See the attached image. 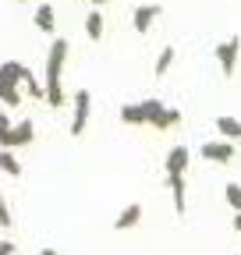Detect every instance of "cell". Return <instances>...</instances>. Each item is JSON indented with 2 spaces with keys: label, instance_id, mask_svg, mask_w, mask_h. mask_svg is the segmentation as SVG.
Segmentation results:
<instances>
[{
  "label": "cell",
  "instance_id": "6da1fadb",
  "mask_svg": "<svg viewBox=\"0 0 241 255\" xmlns=\"http://www.w3.org/2000/svg\"><path fill=\"white\" fill-rule=\"evenodd\" d=\"M64 64H68V39H57V36H53L50 53H46V78H43V100H46L53 110H60V107L68 103V92H64V85H60Z\"/></svg>",
  "mask_w": 241,
  "mask_h": 255
},
{
  "label": "cell",
  "instance_id": "7a4b0ae2",
  "mask_svg": "<svg viewBox=\"0 0 241 255\" xmlns=\"http://www.w3.org/2000/svg\"><path fill=\"white\" fill-rule=\"evenodd\" d=\"M89 114H93V96H89V89H78V92L71 96V128H68L75 138H82V135H85V128H89Z\"/></svg>",
  "mask_w": 241,
  "mask_h": 255
},
{
  "label": "cell",
  "instance_id": "3957f363",
  "mask_svg": "<svg viewBox=\"0 0 241 255\" xmlns=\"http://www.w3.org/2000/svg\"><path fill=\"white\" fill-rule=\"evenodd\" d=\"M202 159L206 163H231V159L238 156L234 142H224V138H213V142H202Z\"/></svg>",
  "mask_w": 241,
  "mask_h": 255
},
{
  "label": "cell",
  "instance_id": "277c9868",
  "mask_svg": "<svg viewBox=\"0 0 241 255\" xmlns=\"http://www.w3.org/2000/svg\"><path fill=\"white\" fill-rule=\"evenodd\" d=\"M238 53H241V39L238 36H231L227 43H220L217 46V60H220V71L231 78L234 71H238Z\"/></svg>",
  "mask_w": 241,
  "mask_h": 255
},
{
  "label": "cell",
  "instance_id": "5b68a950",
  "mask_svg": "<svg viewBox=\"0 0 241 255\" xmlns=\"http://www.w3.org/2000/svg\"><path fill=\"white\" fill-rule=\"evenodd\" d=\"M167 184H170V195H174V213L185 216L188 213V184H185V174H167Z\"/></svg>",
  "mask_w": 241,
  "mask_h": 255
},
{
  "label": "cell",
  "instance_id": "8992f818",
  "mask_svg": "<svg viewBox=\"0 0 241 255\" xmlns=\"http://www.w3.org/2000/svg\"><path fill=\"white\" fill-rule=\"evenodd\" d=\"M160 11H163L160 4H138V7H135L131 25H135V32H138V36H145V32L153 28V21H156V14H160Z\"/></svg>",
  "mask_w": 241,
  "mask_h": 255
},
{
  "label": "cell",
  "instance_id": "52a82bcc",
  "mask_svg": "<svg viewBox=\"0 0 241 255\" xmlns=\"http://www.w3.org/2000/svg\"><path fill=\"white\" fill-rule=\"evenodd\" d=\"M188 163H192L188 145H174V149L167 152V174H185V170H188Z\"/></svg>",
  "mask_w": 241,
  "mask_h": 255
},
{
  "label": "cell",
  "instance_id": "ba28073f",
  "mask_svg": "<svg viewBox=\"0 0 241 255\" xmlns=\"http://www.w3.org/2000/svg\"><path fill=\"white\" fill-rule=\"evenodd\" d=\"M32 138H36V124H32V121H18V124L11 128V149L32 145Z\"/></svg>",
  "mask_w": 241,
  "mask_h": 255
},
{
  "label": "cell",
  "instance_id": "9c48e42d",
  "mask_svg": "<svg viewBox=\"0 0 241 255\" xmlns=\"http://www.w3.org/2000/svg\"><path fill=\"white\" fill-rule=\"evenodd\" d=\"M138 220H142V206H138V202H131V206H124V209L117 213L114 231H131V227H138Z\"/></svg>",
  "mask_w": 241,
  "mask_h": 255
},
{
  "label": "cell",
  "instance_id": "30bf717a",
  "mask_svg": "<svg viewBox=\"0 0 241 255\" xmlns=\"http://www.w3.org/2000/svg\"><path fill=\"white\" fill-rule=\"evenodd\" d=\"M25 64H18V60H4L0 64V85H21V78H25Z\"/></svg>",
  "mask_w": 241,
  "mask_h": 255
},
{
  "label": "cell",
  "instance_id": "8fae6325",
  "mask_svg": "<svg viewBox=\"0 0 241 255\" xmlns=\"http://www.w3.org/2000/svg\"><path fill=\"white\" fill-rule=\"evenodd\" d=\"M32 21H36V28H39V32L53 36V32H57V14H53V4H39V11L32 14Z\"/></svg>",
  "mask_w": 241,
  "mask_h": 255
},
{
  "label": "cell",
  "instance_id": "7c38bea8",
  "mask_svg": "<svg viewBox=\"0 0 241 255\" xmlns=\"http://www.w3.org/2000/svg\"><path fill=\"white\" fill-rule=\"evenodd\" d=\"M217 131L224 135V142H241V121L238 117H217Z\"/></svg>",
  "mask_w": 241,
  "mask_h": 255
},
{
  "label": "cell",
  "instance_id": "4fadbf2b",
  "mask_svg": "<svg viewBox=\"0 0 241 255\" xmlns=\"http://www.w3.org/2000/svg\"><path fill=\"white\" fill-rule=\"evenodd\" d=\"M85 36L93 39V43H100V39H103V14H100L96 7L85 14Z\"/></svg>",
  "mask_w": 241,
  "mask_h": 255
},
{
  "label": "cell",
  "instance_id": "5bb4252c",
  "mask_svg": "<svg viewBox=\"0 0 241 255\" xmlns=\"http://www.w3.org/2000/svg\"><path fill=\"white\" fill-rule=\"evenodd\" d=\"M0 170L11 174V177H21V163H18L14 149H0Z\"/></svg>",
  "mask_w": 241,
  "mask_h": 255
},
{
  "label": "cell",
  "instance_id": "9a60e30c",
  "mask_svg": "<svg viewBox=\"0 0 241 255\" xmlns=\"http://www.w3.org/2000/svg\"><path fill=\"white\" fill-rule=\"evenodd\" d=\"M174 124H181V110H174V107H167L156 121H153V128H156V131H170V128Z\"/></svg>",
  "mask_w": 241,
  "mask_h": 255
},
{
  "label": "cell",
  "instance_id": "2e32d148",
  "mask_svg": "<svg viewBox=\"0 0 241 255\" xmlns=\"http://www.w3.org/2000/svg\"><path fill=\"white\" fill-rule=\"evenodd\" d=\"M174 57H177V53H174V46H163V50H160V57H156V64H153V75H160V78H163V75L170 71Z\"/></svg>",
  "mask_w": 241,
  "mask_h": 255
},
{
  "label": "cell",
  "instance_id": "e0dca14e",
  "mask_svg": "<svg viewBox=\"0 0 241 255\" xmlns=\"http://www.w3.org/2000/svg\"><path fill=\"white\" fill-rule=\"evenodd\" d=\"M120 121H124V124H135V128H142V124H145L142 107H138V103H124V107H120Z\"/></svg>",
  "mask_w": 241,
  "mask_h": 255
},
{
  "label": "cell",
  "instance_id": "ac0fdd59",
  "mask_svg": "<svg viewBox=\"0 0 241 255\" xmlns=\"http://www.w3.org/2000/svg\"><path fill=\"white\" fill-rule=\"evenodd\" d=\"M138 107H142V117H145V124H153V121H156V117L167 110V107H163V100H142Z\"/></svg>",
  "mask_w": 241,
  "mask_h": 255
},
{
  "label": "cell",
  "instance_id": "d6986e66",
  "mask_svg": "<svg viewBox=\"0 0 241 255\" xmlns=\"http://www.w3.org/2000/svg\"><path fill=\"white\" fill-rule=\"evenodd\" d=\"M0 103H4V107H21V89L18 85H0Z\"/></svg>",
  "mask_w": 241,
  "mask_h": 255
},
{
  "label": "cell",
  "instance_id": "ffe728a7",
  "mask_svg": "<svg viewBox=\"0 0 241 255\" xmlns=\"http://www.w3.org/2000/svg\"><path fill=\"white\" fill-rule=\"evenodd\" d=\"M21 85H25V92H28V96H32V100H43V82H39V78L32 75V68H28V71H25V78H21Z\"/></svg>",
  "mask_w": 241,
  "mask_h": 255
},
{
  "label": "cell",
  "instance_id": "44dd1931",
  "mask_svg": "<svg viewBox=\"0 0 241 255\" xmlns=\"http://www.w3.org/2000/svg\"><path fill=\"white\" fill-rule=\"evenodd\" d=\"M224 199H227V206H231L234 213H241V184H238V181H231V184L224 188Z\"/></svg>",
  "mask_w": 241,
  "mask_h": 255
},
{
  "label": "cell",
  "instance_id": "7402d4cb",
  "mask_svg": "<svg viewBox=\"0 0 241 255\" xmlns=\"http://www.w3.org/2000/svg\"><path fill=\"white\" fill-rule=\"evenodd\" d=\"M11 117L4 114V110H0V149H11Z\"/></svg>",
  "mask_w": 241,
  "mask_h": 255
},
{
  "label": "cell",
  "instance_id": "603a6c76",
  "mask_svg": "<svg viewBox=\"0 0 241 255\" xmlns=\"http://www.w3.org/2000/svg\"><path fill=\"white\" fill-rule=\"evenodd\" d=\"M0 227H11V206L4 199V191H0Z\"/></svg>",
  "mask_w": 241,
  "mask_h": 255
},
{
  "label": "cell",
  "instance_id": "cb8c5ba5",
  "mask_svg": "<svg viewBox=\"0 0 241 255\" xmlns=\"http://www.w3.org/2000/svg\"><path fill=\"white\" fill-rule=\"evenodd\" d=\"M0 252H7V255H14V241H0Z\"/></svg>",
  "mask_w": 241,
  "mask_h": 255
},
{
  "label": "cell",
  "instance_id": "d4e9b609",
  "mask_svg": "<svg viewBox=\"0 0 241 255\" xmlns=\"http://www.w3.org/2000/svg\"><path fill=\"white\" fill-rule=\"evenodd\" d=\"M231 223H234V231L241 234V213H234V220H231Z\"/></svg>",
  "mask_w": 241,
  "mask_h": 255
},
{
  "label": "cell",
  "instance_id": "484cf974",
  "mask_svg": "<svg viewBox=\"0 0 241 255\" xmlns=\"http://www.w3.org/2000/svg\"><path fill=\"white\" fill-rule=\"evenodd\" d=\"M39 255H60V252H53V248H39Z\"/></svg>",
  "mask_w": 241,
  "mask_h": 255
},
{
  "label": "cell",
  "instance_id": "4316f807",
  "mask_svg": "<svg viewBox=\"0 0 241 255\" xmlns=\"http://www.w3.org/2000/svg\"><path fill=\"white\" fill-rule=\"evenodd\" d=\"M103 4H107V0H93V7H96V11H100V7H103Z\"/></svg>",
  "mask_w": 241,
  "mask_h": 255
},
{
  "label": "cell",
  "instance_id": "83f0119b",
  "mask_svg": "<svg viewBox=\"0 0 241 255\" xmlns=\"http://www.w3.org/2000/svg\"><path fill=\"white\" fill-rule=\"evenodd\" d=\"M0 255H7V252H0Z\"/></svg>",
  "mask_w": 241,
  "mask_h": 255
},
{
  "label": "cell",
  "instance_id": "f1b7e54d",
  "mask_svg": "<svg viewBox=\"0 0 241 255\" xmlns=\"http://www.w3.org/2000/svg\"><path fill=\"white\" fill-rule=\"evenodd\" d=\"M18 4H21V0H18Z\"/></svg>",
  "mask_w": 241,
  "mask_h": 255
},
{
  "label": "cell",
  "instance_id": "f546056e",
  "mask_svg": "<svg viewBox=\"0 0 241 255\" xmlns=\"http://www.w3.org/2000/svg\"><path fill=\"white\" fill-rule=\"evenodd\" d=\"M238 255H241V252H238Z\"/></svg>",
  "mask_w": 241,
  "mask_h": 255
}]
</instances>
